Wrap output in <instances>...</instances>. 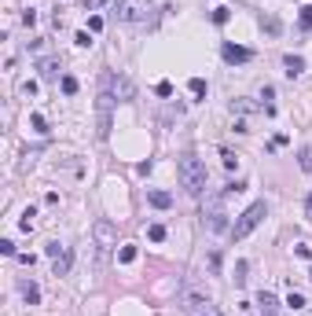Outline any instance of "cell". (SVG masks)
I'll return each instance as SVG.
<instances>
[{"instance_id": "f1b7e54d", "label": "cell", "mask_w": 312, "mask_h": 316, "mask_svg": "<svg viewBox=\"0 0 312 316\" xmlns=\"http://www.w3.org/2000/svg\"><path fill=\"white\" fill-rule=\"evenodd\" d=\"M264 30H268V34H279V18L268 15V18H264Z\"/></svg>"}, {"instance_id": "277c9868", "label": "cell", "mask_w": 312, "mask_h": 316, "mask_svg": "<svg viewBox=\"0 0 312 316\" xmlns=\"http://www.w3.org/2000/svg\"><path fill=\"white\" fill-rule=\"evenodd\" d=\"M206 228H209V232H231L228 213H224L221 199H213V202H209V210H206Z\"/></svg>"}, {"instance_id": "2e32d148", "label": "cell", "mask_w": 312, "mask_h": 316, "mask_svg": "<svg viewBox=\"0 0 312 316\" xmlns=\"http://www.w3.org/2000/svg\"><path fill=\"white\" fill-rule=\"evenodd\" d=\"M297 166H301L305 173H312V147H301V155H297Z\"/></svg>"}, {"instance_id": "8fae6325", "label": "cell", "mask_w": 312, "mask_h": 316, "mask_svg": "<svg viewBox=\"0 0 312 316\" xmlns=\"http://www.w3.org/2000/svg\"><path fill=\"white\" fill-rule=\"evenodd\" d=\"M283 67H287V77H297L305 70V59L301 55H287V59H283Z\"/></svg>"}, {"instance_id": "52a82bcc", "label": "cell", "mask_w": 312, "mask_h": 316, "mask_svg": "<svg viewBox=\"0 0 312 316\" xmlns=\"http://www.w3.org/2000/svg\"><path fill=\"white\" fill-rule=\"evenodd\" d=\"M70 265H74V254H70V246H66L59 258H52V268H55V276H66V272H70Z\"/></svg>"}, {"instance_id": "4316f807", "label": "cell", "mask_w": 312, "mask_h": 316, "mask_svg": "<svg viewBox=\"0 0 312 316\" xmlns=\"http://www.w3.org/2000/svg\"><path fill=\"white\" fill-rule=\"evenodd\" d=\"M44 250H48V258H59V254H63L66 246H63V243H48V246H44Z\"/></svg>"}, {"instance_id": "9c48e42d", "label": "cell", "mask_w": 312, "mask_h": 316, "mask_svg": "<svg viewBox=\"0 0 312 316\" xmlns=\"http://www.w3.org/2000/svg\"><path fill=\"white\" fill-rule=\"evenodd\" d=\"M18 291H22V298L30 301V305H37V301H41V287H37L33 280H22V283H18Z\"/></svg>"}, {"instance_id": "30bf717a", "label": "cell", "mask_w": 312, "mask_h": 316, "mask_svg": "<svg viewBox=\"0 0 312 316\" xmlns=\"http://www.w3.org/2000/svg\"><path fill=\"white\" fill-rule=\"evenodd\" d=\"M114 96H121V100H132V96H136L129 77H114Z\"/></svg>"}, {"instance_id": "ffe728a7", "label": "cell", "mask_w": 312, "mask_h": 316, "mask_svg": "<svg viewBox=\"0 0 312 316\" xmlns=\"http://www.w3.org/2000/svg\"><path fill=\"white\" fill-rule=\"evenodd\" d=\"M209 18H213V26H224V22L231 18V11H228V8H217L213 15H209Z\"/></svg>"}, {"instance_id": "8992f818", "label": "cell", "mask_w": 312, "mask_h": 316, "mask_svg": "<svg viewBox=\"0 0 312 316\" xmlns=\"http://www.w3.org/2000/svg\"><path fill=\"white\" fill-rule=\"evenodd\" d=\"M147 202H151L155 210H169V206H173V195L162 192V188H151V192H147Z\"/></svg>"}, {"instance_id": "4fadbf2b", "label": "cell", "mask_w": 312, "mask_h": 316, "mask_svg": "<svg viewBox=\"0 0 312 316\" xmlns=\"http://www.w3.org/2000/svg\"><path fill=\"white\" fill-rule=\"evenodd\" d=\"M37 70H41V77H55V74H59V63H55V59H41V63H37Z\"/></svg>"}, {"instance_id": "5bb4252c", "label": "cell", "mask_w": 312, "mask_h": 316, "mask_svg": "<svg viewBox=\"0 0 312 316\" xmlns=\"http://www.w3.org/2000/svg\"><path fill=\"white\" fill-rule=\"evenodd\" d=\"M297 26H301L305 34H312V4H305L301 15H297Z\"/></svg>"}, {"instance_id": "f546056e", "label": "cell", "mask_w": 312, "mask_h": 316, "mask_svg": "<svg viewBox=\"0 0 312 316\" xmlns=\"http://www.w3.org/2000/svg\"><path fill=\"white\" fill-rule=\"evenodd\" d=\"M88 30H92V34H99V30H103V18L92 15V18H88Z\"/></svg>"}, {"instance_id": "5b68a950", "label": "cell", "mask_w": 312, "mask_h": 316, "mask_svg": "<svg viewBox=\"0 0 312 316\" xmlns=\"http://www.w3.org/2000/svg\"><path fill=\"white\" fill-rule=\"evenodd\" d=\"M221 55H224V63H231V67H235V63H250V59H254V52H250V48H243V44H231V41H224Z\"/></svg>"}, {"instance_id": "d4e9b609", "label": "cell", "mask_w": 312, "mask_h": 316, "mask_svg": "<svg viewBox=\"0 0 312 316\" xmlns=\"http://www.w3.org/2000/svg\"><path fill=\"white\" fill-rule=\"evenodd\" d=\"M0 254H8V258H15V243H11V239H0Z\"/></svg>"}, {"instance_id": "7402d4cb", "label": "cell", "mask_w": 312, "mask_h": 316, "mask_svg": "<svg viewBox=\"0 0 312 316\" xmlns=\"http://www.w3.org/2000/svg\"><path fill=\"white\" fill-rule=\"evenodd\" d=\"M30 125L37 129V133H48V122H44V114H33V118H30Z\"/></svg>"}, {"instance_id": "7a4b0ae2", "label": "cell", "mask_w": 312, "mask_h": 316, "mask_svg": "<svg viewBox=\"0 0 312 316\" xmlns=\"http://www.w3.org/2000/svg\"><path fill=\"white\" fill-rule=\"evenodd\" d=\"M264 217H268V202H254V206H246L243 213H239V221L231 225V235H235V239H246Z\"/></svg>"}, {"instance_id": "6da1fadb", "label": "cell", "mask_w": 312, "mask_h": 316, "mask_svg": "<svg viewBox=\"0 0 312 316\" xmlns=\"http://www.w3.org/2000/svg\"><path fill=\"white\" fill-rule=\"evenodd\" d=\"M206 176H209V173H206V162L198 155H191V151H188V155L176 158V180H180V188L188 195H202Z\"/></svg>"}, {"instance_id": "4dcf8cb0", "label": "cell", "mask_w": 312, "mask_h": 316, "mask_svg": "<svg viewBox=\"0 0 312 316\" xmlns=\"http://www.w3.org/2000/svg\"><path fill=\"white\" fill-rule=\"evenodd\" d=\"M22 22H26V26H37V11H33V8L22 11Z\"/></svg>"}, {"instance_id": "836d02e7", "label": "cell", "mask_w": 312, "mask_h": 316, "mask_svg": "<svg viewBox=\"0 0 312 316\" xmlns=\"http://www.w3.org/2000/svg\"><path fill=\"white\" fill-rule=\"evenodd\" d=\"M305 210H309V217H312V195H309V199H305Z\"/></svg>"}, {"instance_id": "d6986e66", "label": "cell", "mask_w": 312, "mask_h": 316, "mask_svg": "<svg viewBox=\"0 0 312 316\" xmlns=\"http://www.w3.org/2000/svg\"><path fill=\"white\" fill-rule=\"evenodd\" d=\"M147 239H151V243H162V239H165V225H151V228H147Z\"/></svg>"}, {"instance_id": "ba28073f", "label": "cell", "mask_w": 312, "mask_h": 316, "mask_svg": "<svg viewBox=\"0 0 312 316\" xmlns=\"http://www.w3.org/2000/svg\"><path fill=\"white\" fill-rule=\"evenodd\" d=\"M257 305H261V313H264V316H279V301H276V294L261 291V298H257Z\"/></svg>"}, {"instance_id": "e575fe53", "label": "cell", "mask_w": 312, "mask_h": 316, "mask_svg": "<svg viewBox=\"0 0 312 316\" xmlns=\"http://www.w3.org/2000/svg\"><path fill=\"white\" fill-rule=\"evenodd\" d=\"M309 280H312V268H309Z\"/></svg>"}, {"instance_id": "1f68e13d", "label": "cell", "mask_w": 312, "mask_h": 316, "mask_svg": "<svg viewBox=\"0 0 312 316\" xmlns=\"http://www.w3.org/2000/svg\"><path fill=\"white\" fill-rule=\"evenodd\" d=\"M239 192H246V184H243V180H235V184H228V195H239Z\"/></svg>"}, {"instance_id": "44dd1931", "label": "cell", "mask_w": 312, "mask_h": 316, "mask_svg": "<svg viewBox=\"0 0 312 316\" xmlns=\"http://www.w3.org/2000/svg\"><path fill=\"white\" fill-rule=\"evenodd\" d=\"M59 85H63V92H66V96H74V92H77V77H70V74H66Z\"/></svg>"}, {"instance_id": "484cf974", "label": "cell", "mask_w": 312, "mask_h": 316, "mask_svg": "<svg viewBox=\"0 0 312 316\" xmlns=\"http://www.w3.org/2000/svg\"><path fill=\"white\" fill-rule=\"evenodd\" d=\"M221 158H224V166H228V169H235V166H239V158L231 155V151H221Z\"/></svg>"}, {"instance_id": "9a60e30c", "label": "cell", "mask_w": 312, "mask_h": 316, "mask_svg": "<svg viewBox=\"0 0 312 316\" xmlns=\"http://www.w3.org/2000/svg\"><path fill=\"white\" fill-rule=\"evenodd\" d=\"M188 88H191V96H195V100H202V96H206V81H202V77H191Z\"/></svg>"}, {"instance_id": "7c38bea8", "label": "cell", "mask_w": 312, "mask_h": 316, "mask_svg": "<svg viewBox=\"0 0 312 316\" xmlns=\"http://www.w3.org/2000/svg\"><path fill=\"white\" fill-rule=\"evenodd\" d=\"M96 239L99 243H114V228H110L107 221H99V225H96Z\"/></svg>"}, {"instance_id": "d6a6232c", "label": "cell", "mask_w": 312, "mask_h": 316, "mask_svg": "<svg viewBox=\"0 0 312 316\" xmlns=\"http://www.w3.org/2000/svg\"><path fill=\"white\" fill-rule=\"evenodd\" d=\"M85 8H103V0H81Z\"/></svg>"}, {"instance_id": "3957f363", "label": "cell", "mask_w": 312, "mask_h": 316, "mask_svg": "<svg viewBox=\"0 0 312 316\" xmlns=\"http://www.w3.org/2000/svg\"><path fill=\"white\" fill-rule=\"evenodd\" d=\"M118 18L121 22H151L155 4L151 0H118Z\"/></svg>"}, {"instance_id": "603a6c76", "label": "cell", "mask_w": 312, "mask_h": 316, "mask_svg": "<svg viewBox=\"0 0 312 316\" xmlns=\"http://www.w3.org/2000/svg\"><path fill=\"white\" fill-rule=\"evenodd\" d=\"M287 305H290V309H305V298H301V294H297V291H290Z\"/></svg>"}, {"instance_id": "83f0119b", "label": "cell", "mask_w": 312, "mask_h": 316, "mask_svg": "<svg viewBox=\"0 0 312 316\" xmlns=\"http://www.w3.org/2000/svg\"><path fill=\"white\" fill-rule=\"evenodd\" d=\"M155 92H158V96H173V85H169V81H158Z\"/></svg>"}, {"instance_id": "e0dca14e", "label": "cell", "mask_w": 312, "mask_h": 316, "mask_svg": "<svg viewBox=\"0 0 312 316\" xmlns=\"http://www.w3.org/2000/svg\"><path fill=\"white\" fill-rule=\"evenodd\" d=\"M246 261H235V287H246Z\"/></svg>"}, {"instance_id": "cb8c5ba5", "label": "cell", "mask_w": 312, "mask_h": 316, "mask_svg": "<svg viewBox=\"0 0 312 316\" xmlns=\"http://www.w3.org/2000/svg\"><path fill=\"white\" fill-rule=\"evenodd\" d=\"M74 41L81 44V48H88V44H92V34H88V30H77V37H74Z\"/></svg>"}, {"instance_id": "ac0fdd59", "label": "cell", "mask_w": 312, "mask_h": 316, "mask_svg": "<svg viewBox=\"0 0 312 316\" xmlns=\"http://www.w3.org/2000/svg\"><path fill=\"white\" fill-rule=\"evenodd\" d=\"M118 261H121V265H132V261H136V246H121L118 250Z\"/></svg>"}]
</instances>
